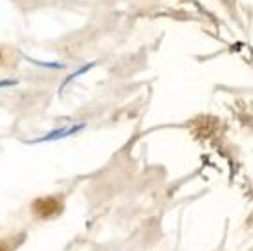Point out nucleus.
Here are the masks:
<instances>
[{
	"label": "nucleus",
	"instance_id": "obj_1",
	"mask_svg": "<svg viewBox=\"0 0 253 251\" xmlns=\"http://www.w3.org/2000/svg\"><path fill=\"white\" fill-rule=\"evenodd\" d=\"M63 209V204L61 200L53 198V196H46V198H37V200L32 204V211L35 216L39 218H51L55 214L61 213Z\"/></svg>",
	"mask_w": 253,
	"mask_h": 251
}]
</instances>
